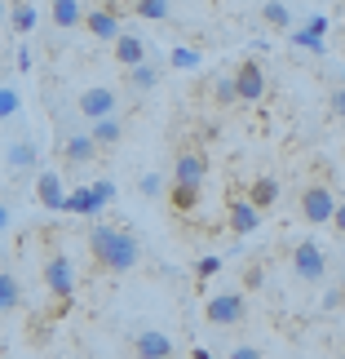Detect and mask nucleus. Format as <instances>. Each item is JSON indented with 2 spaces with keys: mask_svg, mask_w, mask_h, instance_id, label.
<instances>
[{
  "mask_svg": "<svg viewBox=\"0 0 345 359\" xmlns=\"http://www.w3.org/2000/svg\"><path fill=\"white\" fill-rule=\"evenodd\" d=\"M89 248H93V262L106 271H133L137 262H142V244H137L133 231H124V226H111V222H98L89 231Z\"/></svg>",
  "mask_w": 345,
  "mask_h": 359,
  "instance_id": "nucleus-1",
  "label": "nucleus"
},
{
  "mask_svg": "<svg viewBox=\"0 0 345 359\" xmlns=\"http://www.w3.org/2000/svg\"><path fill=\"white\" fill-rule=\"evenodd\" d=\"M337 204H341V200H337L323 182H306V191H301V217H306L310 226L332 222V217H337Z\"/></svg>",
  "mask_w": 345,
  "mask_h": 359,
  "instance_id": "nucleus-2",
  "label": "nucleus"
},
{
  "mask_svg": "<svg viewBox=\"0 0 345 359\" xmlns=\"http://www.w3.org/2000/svg\"><path fill=\"white\" fill-rule=\"evenodd\" d=\"M204 315H209V324H213V328H230V324H244L248 302H244L239 288H226V293H213V297H209Z\"/></svg>",
  "mask_w": 345,
  "mask_h": 359,
  "instance_id": "nucleus-3",
  "label": "nucleus"
},
{
  "mask_svg": "<svg viewBox=\"0 0 345 359\" xmlns=\"http://www.w3.org/2000/svg\"><path fill=\"white\" fill-rule=\"evenodd\" d=\"M230 80H234V98H239V102H261L266 89H270V80H266V72H261L257 58H244L230 72Z\"/></svg>",
  "mask_w": 345,
  "mask_h": 359,
  "instance_id": "nucleus-4",
  "label": "nucleus"
},
{
  "mask_svg": "<svg viewBox=\"0 0 345 359\" xmlns=\"http://www.w3.org/2000/svg\"><path fill=\"white\" fill-rule=\"evenodd\" d=\"M293 271H297V280H306V284H319L323 275H328V253L314 240H301L293 248Z\"/></svg>",
  "mask_w": 345,
  "mask_h": 359,
  "instance_id": "nucleus-5",
  "label": "nucleus"
},
{
  "mask_svg": "<svg viewBox=\"0 0 345 359\" xmlns=\"http://www.w3.org/2000/svg\"><path fill=\"white\" fill-rule=\"evenodd\" d=\"M45 288L53 297H71L76 293V262L66 253H49V262H45Z\"/></svg>",
  "mask_w": 345,
  "mask_h": 359,
  "instance_id": "nucleus-6",
  "label": "nucleus"
},
{
  "mask_svg": "<svg viewBox=\"0 0 345 359\" xmlns=\"http://www.w3.org/2000/svg\"><path fill=\"white\" fill-rule=\"evenodd\" d=\"M80 116H85L89 124L93 120H106V116H115L120 111V98H115V89H106V85H89L85 93H80Z\"/></svg>",
  "mask_w": 345,
  "mask_h": 359,
  "instance_id": "nucleus-7",
  "label": "nucleus"
},
{
  "mask_svg": "<svg viewBox=\"0 0 345 359\" xmlns=\"http://www.w3.org/2000/svg\"><path fill=\"white\" fill-rule=\"evenodd\" d=\"M36 200H40V209H49V213H66V187L53 169L36 173Z\"/></svg>",
  "mask_w": 345,
  "mask_h": 359,
  "instance_id": "nucleus-8",
  "label": "nucleus"
},
{
  "mask_svg": "<svg viewBox=\"0 0 345 359\" xmlns=\"http://www.w3.org/2000/svg\"><path fill=\"white\" fill-rule=\"evenodd\" d=\"M133 351H137V359H173L177 355L173 337L160 333V328H142V333L133 337Z\"/></svg>",
  "mask_w": 345,
  "mask_h": 359,
  "instance_id": "nucleus-9",
  "label": "nucleus"
},
{
  "mask_svg": "<svg viewBox=\"0 0 345 359\" xmlns=\"http://www.w3.org/2000/svg\"><path fill=\"white\" fill-rule=\"evenodd\" d=\"M204 173H209V160L199 156V151H182L177 156V164H173V182L177 187H204Z\"/></svg>",
  "mask_w": 345,
  "mask_h": 359,
  "instance_id": "nucleus-10",
  "label": "nucleus"
},
{
  "mask_svg": "<svg viewBox=\"0 0 345 359\" xmlns=\"http://www.w3.org/2000/svg\"><path fill=\"white\" fill-rule=\"evenodd\" d=\"M85 27L93 32V40H111V45H115V36H120V13L106 9V5H93V9L85 13Z\"/></svg>",
  "mask_w": 345,
  "mask_h": 359,
  "instance_id": "nucleus-11",
  "label": "nucleus"
},
{
  "mask_svg": "<svg viewBox=\"0 0 345 359\" xmlns=\"http://www.w3.org/2000/svg\"><path fill=\"white\" fill-rule=\"evenodd\" d=\"M323 36H328V18H323V13H314V18H306L301 27H293V45L297 49L323 53Z\"/></svg>",
  "mask_w": 345,
  "mask_h": 359,
  "instance_id": "nucleus-12",
  "label": "nucleus"
},
{
  "mask_svg": "<svg viewBox=\"0 0 345 359\" xmlns=\"http://www.w3.org/2000/svg\"><path fill=\"white\" fill-rule=\"evenodd\" d=\"M115 62L124 67V72L142 67V62H146V40L133 36V32H120V36H115Z\"/></svg>",
  "mask_w": 345,
  "mask_h": 359,
  "instance_id": "nucleus-13",
  "label": "nucleus"
},
{
  "mask_svg": "<svg viewBox=\"0 0 345 359\" xmlns=\"http://www.w3.org/2000/svg\"><path fill=\"white\" fill-rule=\"evenodd\" d=\"M93 156H98V142H93L89 133H71L62 142V160L76 164V169H85V164H93Z\"/></svg>",
  "mask_w": 345,
  "mask_h": 359,
  "instance_id": "nucleus-14",
  "label": "nucleus"
},
{
  "mask_svg": "<svg viewBox=\"0 0 345 359\" xmlns=\"http://www.w3.org/2000/svg\"><path fill=\"white\" fill-rule=\"evenodd\" d=\"M257 226H261V209H257L248 196L234 200V204H230V231H234V236H253Z\"/></svg>",
  "mask_w": 345,
  "mask_h": 359,
  "instance_id": "nucleus-15",
  "label": "nucleus"
},
{
  "mask_svg": "<svg viewBox=\"0 0 345 359\" xmlns=\"http://www.w3.org/2000/svg\"><path fill=\"white\" fill-rule=\"evenodd\" d=\"M36 156H40V151H36V142H31V137H13V142L5 147V164H9L13 173H27V169H36Z\"/></svg>",
  "mask_w": 345,
  "mask_h": 359,
  "instance_id": "nucleus-16",
  "label": "nucleus"
},
{
  "mask_svg": "<svg viewBox=\"0 0 345 359\" xmlns=\"http://www.w3.org/2000/svg\"><path fill=\"white\" fill-rule=\"evenodd\" d=\"M106 209V204L93 196V187H76V191H66V213H76V217H98Z\"/></svg>",
  "mask_w": 345,
  "mask_h": 359,
  "instance_id": "nucleus-17",
  "label": "nucleus"
},
{
  "mask_svg": "<svg viewBox=\"0 0 345 359\" xmlns=\"http://www.w3.org/2000/svg\"><path fill=\"white\" fill-rule=\"evenodd\" d=\"M89 137H93V142H98V151H106V147H115L120 137H124V124H120V116L93 120V124H89Z\"/></svg>",
  "mask_w": 345,
  "mask_h": 359,
  "instance_id": "nucleus-18",
  "label": "nucleus"
},
{
  "mask_svg": "<svg viewBox=\"0 0 345 359\" xmlns=\"http://www.w3.org/2000/svg\"><path fill=\"white\" fill-rule=\"evenodd\" d=\"M49 18L58 22L62 32H71V27H80V22H85V5H80V0H53Z\"/></svg>",
  "mask_w": 345,
  "mask_h": 359,
  "instance_id": "nucleus-19",
  "label": "nucleus"
},
{
  "mask_svg": "<svg viewBox=\"0 0 345 359\" xmlns=\"http://www.w3.org/2000/svg\"><path fill=\"white\" fill-rule=\"evenodd\" d=\"M9 27L18 36H27L36 27V5H31V0H13V5H9Z\"/></svg>",
  "mask_w": 345,
  "mask_h": 359,
  "instance_id": "nucleus-20",
  "label": "nucleus"
},
{
  "mask_svg": "<svg viewBox=\"0 0 345 359\" xmlns=\"http://www.w3.org/2000/svg\"><path fill=\"white\" fill-rule=\"evenodd\" d=\"M248 200H253L257 209H270V204L279 200V182H274V177H257V182L248 187Z\"/></svg>",
  "mask_w": 345,
  "mask_h": 359,
  "instance_id": "nucleus-21",
  "label": "nucleus"
},
{
  "mask_svg": "<svg viewBox=\"0 0 345 359\" xmlns=\"http://www.w3.org/2000/svg\"><path fill=\"white\" fill-rule=\"evenodd\" d=\"M155 85H160V67L142 62V67H133V72H129V89L133 93H150Z\"/></svg>",
  "mask_w": 345,
  "mask_h": 359,
  "instance_id": "nucleus-22",
  "label": "nucleus"
},
{
  "mask_svg": "<svg viewBox=\"0 0 345 359\" xmlns=\"http://www.w3.org/2000/svg\"><path fill=\"white\" fill-rule=\"evenodd\" d=\"M22 306V284L9 271H0V311H18Z\"/></svg>",
  "mask_w": 345,
  "mask_h": 359,
  "instance_id": "nucleus-23",
  "label": "nucleus"
},
{
  "mask_svg": "<svg viewBox=\"0 0 345 359\" xmlns=\"http://www.w3.org/2000/svg\"><path fill=\"white\" fill-rule=\"evenodd\" d=\"M261 18H266L270 27H279V32H283V27H293V9H288L283 0H266V5H261Z\"/></svg>",
  "mask_w": 345,
  "mask_h": 359,
  "instance_id": "nucleus-24",
  "label": "nucleus"
},
{
  "mask_svg": "<svg viewBox=\"0 0 345 359\" xmlns=\"http://www.w3.org/2000/svg\"><path fill=\"white\" fill-rule=\"evenodd\" d=\"M169 62L177 67V72H199V67H204V58H199V49H190V45H177V49L169 53Z\"/></svg>",
  "mask_w": 345,
  "mask_h": 359,
  "instance_id": "nucleus-25",
  "label": "nucleus"
},
{
  "mask_svg": "<svg viewBox=\"0 0 345 359\" xmlns=\"http://www.w3.org/2000/svg\"><path fill=\"white\" fill-rule=\"evenodd\" d=\"M133 13L146 22H164L169 18V0H133Z\"/></svg>",
  "mask_w": 345,
  "mask_h": 359,
  "instance_id": "nucleus-26",
  "label": "nucleus"
},
{
  "mask_svg": "<svg viewBox=\"0 0 345 359\" xmlns=\"http://www.w3.org/2000/svg\"><path fill=\"white\" fill-rule=\"evenodd\" d=\"M169 204H173L177 213H190V209L199 204V191H195V187H177V182H173V191H169Z\"/></svg>",
  "mask_w": 345,
  "mask_h": 359,
  "instance_id": "nucleus-27",
  "label": "nucleus"
},
{
  "mask_svg": "<svg viewBox=\"0 0 345 359\" xmlns=\"http://www.w3.org/2000/svg\"><path fill=\"white\" fill-rule=\"evenodd\" d=\"M22 111V93L13 85H0V120H13Z\"/></svg>",
  "mask_w": 345,
  "mask_h": 359,
  "instance_id": "nucleus-28",
  "label": "nucleus"
},
{
  "mask_svg": "<svg viewBox=\"0 0 345 359\" xmlns=\"http://www.w3.org/2000/svg\"><path fill=\"white\" fill-rule=\"evenodd\" d=\"M137 191H142L146 200H160V196H164V177H160V173H142V182H137Z\"/></svg>",
  "mask_w": 345,
  "mask_h": 359,
  "instance_id": "nucleus-29",
  "label": "nucleus"
},
{
  "mask_svg": "<svg viewBox=\"0 0 345 359\" xmlns=\"http://www.w3.org/2000/svg\"><path fill=\"white\" fill-rule=\"evenodd\" d=\"M213 98L217 102H239V98H234V80L230 76H217L213 80Z\"/></svg>",
  "mask_w": 345,
  "mask_h": 359,
  "instance_id": "nucleus-30",
  "label": "nucleus"
},
{
  "mask_svg": "<svg viewBox=\"0 0 345 359\" xmlns=\"http://www.w3.org/2000/svg\"><path fill=\"white\" fill-rule=\"evenodd\" d=\"M217 271H222V257H217V253H209V257L195 262V275H199V280H213Z\"/></svg>",
  "mask_w": 345,
  "mask_h": 359,
  "instance_id": "nucleus-31",
  "label": "nucleus"
},
{
  "mask_svg": "<svg viewBox=\"0 0 345 359\" xmlns=\"http://www.w3.org/2000/svg\"><path fill=\"white\" fill-rule=\"evenodd\" d=\"M266 284V266H261V262H253V266L244 271V288H261Z\"/></svg>",
  "mask_w": 345,
  "mask_h": 359,
  "instance_id": "nucleus-32",
  "label": "nucleus"
},
{
  "mask_svg": "<svg viewBox=\"0 0 345 359\" xmlns=\"http://www.w3.org/2000/svg\"><path fill=\"white\" fill-rule=\"evenodd\" d=\"M93 196H98L102 204H111L115 200V182H106V177H102V182H93Z\"/></svg>",
  "mask_w": 345,
  "mask_h": 359,
  "instance_id": "nucleus-33",
  "label": "nucleus"
},
{
  "mask_svg": "<svg viewBox=\"0 0 345 359\" xmlns=\"http://www.w3.org/2000/svg\"><path fill=\"white\" fill-rule=\"evenodd\" d=\"M226 359H261V351H257V346H234Z\"/></svg>",
  "mask_w": 345,
  "mask_h": 359,
  "instance_id": "nucleus-34",
  "label": "nucleus"
},
{
  "mask_svg": "<svg viewBox=\"0 0 345 359\" xmlns=\"http://www.w3.org/2000/svg\"><path fill=\"white\" fill-rule=\"evenodd\" d=\"M18 72H31V49L18 45Z\"/></svg>",
  "mask_w": 345,
  "mask_h": 359,
  "instance_id": "nucleus-35",
  "label": "nucleus"
},
{
  "mask_svg": "<svg viewBox=\"0 0 345 359\" xmlns=\"http://www.w3.org/2000/svg\"><path fill=\"white\" fill-rule=\"evenodd\" d=\"M341 297H345L341 288H332V293H323V306H328V311H337V306H341Z\"/></svg>",
  "mask_w": 345,
  "mask_h": 359,
  "instance_id": "nucleus-36",
  "label": "nucleus"
},
{
  "mask_svg": "<svg viewBox=\"0 0 345 359\" xmlns=\"http://www.w3.org/2000/svg\"><path fill=\"white\" fill-rule=\"evenodd\" d=\"M9 222H13V213H9V204L0 200V236H5V231H9Z\"/></svg>",
  "mask_w": 345,
  "mask_h": 359,
  "instance_id": "nucleus-37",
  "label": "nucleus"
},
{
  "mask_svg": "<svg viewBox=\"0 0 345 359\" xmlns=\"http://www.w3.org/2000/svg\"><path fill=\"white\" fill-rule=\"evenodd\" d=\"M332 111H337V116H345V85L332 93Z\"/></svg>",
  "mask_w": 345,
  "mask_h": 359,
  "instance_id": "nucleus-38",
  "label": "nucleus"
},
{
  "mask_svg": "<svg viewBox=\"0 0 345 359\" xmlns=\"http://www.w3.org/2000/svg\"><path fill=\"white\" fill-rule=\"evenodd\" d=\"M332 226H337L341 236H345V204H337V217H332Z\"/></svg>",
  "mask_w": 345,
  "mask_h": 359,
  "instance_id": "nucleus-39",
  "label": "nucleus"
},
{
  "mask_svg": "<svg viewBox=\"0 0 345 359\" xmlns=\"http://www.w3.org/2000/svg\"><path fill=\"white\" fill-rule=\"evenodd\" d=\"M190 359H217V355H213L209 346H195V351H190Z\"/></svg>",
  "mask_w": 345,
  "mask_h": 359,
  "instance_id": "nucleus-40",
  "label": "nucleus"
},
{
  "mask_svg": "<svg viewBox=\"0 0 345 359\" xmlns=\"http://www.w3.org/2000/svg\"><path fill=\"white\" fill-rule=\"evenodd\" d=\"M0 22H9V0H0Z\"/></svg>",
  "mask_w": 345,
  "mask_h": 359,
  "instance_id": "nucleus-41",
  "label": "nucleus"
},
{
  "mask_svg": "<svg viewBox=\"0 0 345 359\" xmlns=\"http://www.w3.org/2000/svg\"><path fill=\"white\" fill-rule=\"evenodd\" d=\"M66 359H80V355H66Z\"/></svg>",
  "mask_w": 345,
  "mask_h": 359,
  "instance_id": "nucleus-42",
  "label": "nucleus"
},
{
  "mask_svg": "<svg viewBox=\"0 0 345 359\" xmlns=\"http://www.w3.org/2000/svg\"><path fill=\"white\" fill-rule=\"evenodd\" d=\"M0 320H5V311H0Z\"/></svg>",
  "mask_w": 345,
  "mask_h": 359,
  "instance_id": "nucleus-43",
  "label": "nucleus"
}]
</instances>
